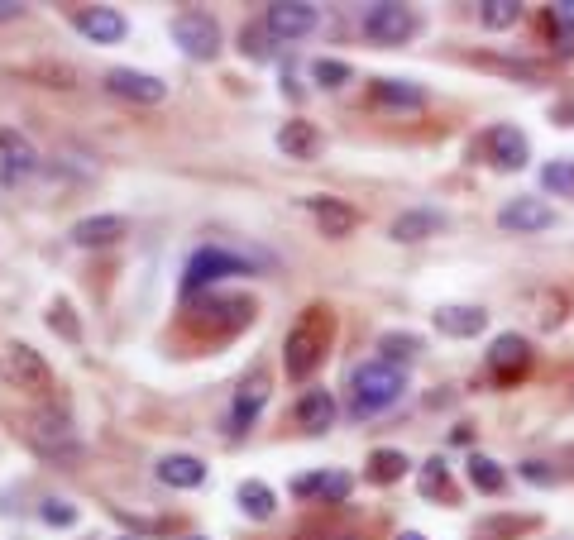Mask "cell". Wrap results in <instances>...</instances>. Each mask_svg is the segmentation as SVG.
Here are the masks:
<instances>
[{"label": "cell", "instance_id": "cell-37", "mask_svg": "<svg viewBox=\"0 0 574 540\" xmlns=\"http://www.w3.org/2000/svg\"><path fill=\"white\" fill-rule=\"evenodd\" d=\"M53 330H63L67 340H77V325H72V311H67L63 302L53 306Z\"/></svg>", "mask_w": 574, "mask_h": 540}, {"label": "cell", "instance_id": "cell-14", "mask_svg": "<svg viewBox=\"0 0 574 540\" xmlns=\"http://www.w3.org/2000/svg\"><path fill=\"white\" fill-rule=\"evenodd\" d=\"M307 211L316 216V225L326 230V239H345L354 225H359V216H354L340 196H307Z\"/></svg>", "mask_w": 574, "mask_h": 540}, {"label": "cell", "instance_id": "cell-27", "mask_svg": "<svg viewBox=\"0 0 574 540\" xmlns=\"http://www.w3.org/2000/svg\"><path fill=\"white\" fill-rule=\"evenodd\" d=\"M407 469H412V464H407V454L402 450H374L369 454V478H374V483H398Z\"/></svg>", "mask_w": 574, "mask_h": 540}, {"label": "cell", "instance_id": "cell-23", "mask_svg": "<svg viewBox=\"0 0 574 540\" xmlns=\"http://www.w3.org/2000/svg\"><path fill=\"white\" fill-rule=\"evenodd\" d=\"M34 440L44 445V450H77V440H72V431H67V421L58 416V411H39L34 416Z\"/></svg>", "mask_w": 574, "mask_h": 540}, {"label": "cell", "instance_id": "cell-34", "mask_svg": "<svg viewBox=\"0 0 574 540\" xmlns=\"http://www.w3.org/2000/svg\"><path fill=\"white\" fill-rule=\"evenodd\" d=\"M39 517H44L48 526H72V521H77V507H72V502H58V497H48Z\"/></svg>", "mask_w": 574, "mask_h": 540}, {"label": "cell", "instance_id": "cell-15", "mask_svg": "<svg viewBox=\"0 0 574 540\" xmlns=\"http://www.w3.org/2000/svg\"><path fill=\"white\" fill-rule=\"evenodd\" d=\"M0 163H5V182H20V177H29L39 168V153H34V144L20 130H5L0 134Z\"/></svg>", "mask_w": 574, "mask_h": 540}, {"label": "cell", "instance_id": "cell-19", "mask_svg": "<svg viewBox=\"0 0 574 540\" xmlns=\"http://www.w3.org/2000/svg\"><path fill=\"white\" fill-rule=\"evenodd\" d=\"M292 493L297 497H321V502H345L350 497V474H340V469H321V474H307L292 483Z\"/></svg>", "mask_w": 574, "mask_h": 540}, {"label": "cell", "instance_id": "cell-21", "mask_svg": "<svg viewBox=\"0 0 574 540\" xmlns=\"http://www.w3.org/2000/svg\"><path fill=\"white\" fill-rule=\"evenodd\" d=\"M436 230H445L441 211H402V216L393 220V239H398V244H421V239H431Z\"/></svg>", "mask_w": 574, "mask_h": 540}, {"label": "cell", "instance_id": "cell-5", "mask_svg": "<svg viewBox=\"0 0 574 540\" xmlns=\"http://www.w3.org/2000/svg\"><path fill=\"white\" fill-rule=\"evenodd\" d=\"M412 34H417V20L398 0H378V5L364 10V39H374V44H402Z\"/></svg>", "mask_w": 574, "mask_h": 540}, {"label": "cell", "instance_id": "cell-11", "mask_svg": "<svg viewBox=\"0 0 574 540\" xmlns=\"http://www.w3.org/2000/svg\"><path fill=\"white\" fill-rule=\"evenodd\" d=\"M192 316H197V325H221L225 335H230V330L254 321V302L249 297H211V302L192 306Z\"/></svg>", "mask_w": 574, "mask_h": 540}, {"label": "cell", "instance_id": "cell-40", "mask_svg": "<svg viewBox=\"0 0 574 540\" xmlns=\"http://www.w3.org/2000/svg\"><path fill=\"white\" fill-rule=\"evenodd\" d=\"M555 120H574V106H560L555 110Z\"/></svg>", "mask_w": 574, "mask_h": 540}, {"label": "cell", "instance_id": "cell-39", "mask_svg": "<svg viewBox=\"0 0 574 540\" xmlns=\"http://www.w3.org/2000/svg\"><path fill=\"white\" fill-rule=\"evenodd\" d=\"M15 15H24L20 0H0V20H15Z\"/></svg>", "mask_w": 574, "mask_h": 540}, {"label": "cell", "instance_id": "cell-30", "mask_svg": "<svg viewBox=\"0 0 574 540\" xmlns=\"http://www.w3.org/2000/svg\"><path fill=\"white\" fill-rule=\"evenodd\" d=\"M541 187L555 192V196H574V163H570V158L546 163V168H541Z\"/></svg>", "mask_w": 574, "mask_h": 540}, {"label": "cell", "instance_id": "cell-32", "mask_svg": "<svg viewBox=\"0 0 574 540\" xmlns=\"http://www.w3.org/2000/svg\"><path fill=\"white\" fill-rule=\"evenodd\" d=\"M378 349L398 364V359H407V354H421V335H412V330H393V335L378 340Z\"/></svg>", "mask_w": 574, "mask_h": 540}, {"label": "cell", "instance_id": "cell-20", "mask_svg": "<svg viewBox=\"0 0 574 540\" xmlns=\"http://www.w3.org/2000/svg\"><path fill=\"white\" fill-rule=\"evenodd\" d=\"M158 478L168 488H201L206 483V464L197 454H168V459H158Z\"/></svg>", "mask_w": 574, "mask_h": 540}, {"label": "cell", "instance_id": "cell-41", "mask_svg": "<svg viewBox=\"0 0 574 540\" xmlns=\"http://www.w3.org/2000/svg\"><path fill=\"white\" fill-rule=\"evenodd\" d=\"M398 540H426V536H421V531H402Z\"/></svg>", "mask_w": 574, "mask_h": 540}, {"label": "cell", "instance_id": "cell-24", "mask_svg": "<svg viewBox=\"0 0 574 540\" xmlns=\"http://www.w3.org/2000/svg\"><path fill=\"white\" fill-rule=\"evenodd\" d=\"M374 101L393 110H421L426 106V91L417 82H374Z\"/></svg>", "mask_w": 574, "mask_h": 540}, {"label": "cell", "instance_id": "cell-1", "mask_svg": "<svg viewBox=\"0 0 574 540\" xmlns=\"http://www.w3.org/2000/svg\"><path fill=\"white\" fill-rule=\"evenodd\" d=\"M326 349H331V311H326V306H307V311L297 316V325L287 330V340H283V368H287V378L307 383L311 373L321 368Z\"/></svg>", "mask_w": 574, "mask_h": 540}, {"label": "cell", "instance_id": "cell-31", "mask_svg": "<svg viewBox=\"0 0 574 540\" xmlns=\"http://www.w3.org/2000/svg\"><path fill=\"white\" fill-rule=\"evenodd\" d=\"M479 15H484L488 29H508V24L522 20V5H517V0H484Z\"/></svg>", "mask_w": 574, "mask_h": 540}, {"label": "cell", "instance_id": "cell-29", "mask_svg": "<svg viewBox=\"0 0 574 540\" xmlns=\"http://www.w3.org/2000/svg\"><path fill=\"white\" fill-rule=\"evenodd\" d=\"M469 483H474L479 493H503L508 478H503V469H498L488 454H474V459H469Z\"/></svg>", "mask_w": 574, "mask_h": 540}, {"label": "cell", "instance_id": "cell-6", "mask_svg": "<svg viewBox=\"0 0 574 540\" xmlns=\"http://www.w3.org/2000/svg\"><path fill=\"white\" fill-rule=\"evenodd\" d=\"M173 39L187 58H216V48H221V29H216L211 15H201V10H182V15L173 20Z\"/></svg>", "mask_w": 574, "mask_h": 540}, {"label": "cell", "instance_id": "cell-35", "mask_svg": "<svg viewBox=\"0 0 574 540\" xmlns=\"http://www.w3.org/2000/svg\"><path fill=\"white\" fill-rule=\"evenodd\" d=\"M436 488H445V464L441 459H431L426 474H421V493H436Z\"/></svg>", "mask_w": 574, "mask_h": 540}, {"label": "cell", "instance_id": "cell-22", "mask_svg": "<svg viewBox=\"0 0 574 540\" xmlns=\"http://www.w3.org/2000/svg\"><path fill=\"white\" fill-rule=\"evenodd\" d=\"M278 149H283L287 158H316V149H321V134H316V125H311V120H287L283 130H278Z\"/></svg>", "mask_w": 574, "mask_h": 540}, {"label": "cell", "instance_id": "cell-42", "mask_svg": "<svg viewBox=\"0 0 574 540\" xmlns=\"http://www.w3.org/2000/svg\"><path fill=\"white\" fill-rule=\"evenodd\" d=\"M187 540H206V536H187Z\"/></svg>", "mask_w": 574, "mask_h": 540}, {"label": "cell", "instance_id": "cell-7", "mask_svg": "<svg viewBox=\"0 0 574 540\" xmlns=\"http://www.w3.org/2000/svg\"><path fill=\"white\" fill-rule=\"evenodd\" d=\"M316 24H321V10L307 0H273L264 15V29L273 39H307Z\"/></svg>", "mask_w": 574, "mask_h": 540}, {"label": "cell", "instance_id": "cell-2", "mask_svg": "<svg viewBox=\"0 0 574 540\" xmlns=\"http://www.w3.org/2000/svg\"><path fill=\"white\" fill-rule=\"evenodd\" d=\"M407 392V373L393 359H369L350 373V411L354 416H378Z\"/></svg>", "mask_w": 574, "mask_h": 540}, {"label": "cell", "instance_id": "cell-12", "mask_svg": "<svg viewBox=\"0 0 574 540\" xmlns=\"http://www.w3.org/2000/svg\"><path fill=\"white\" fill-rule=\"evenodd\" d=\"M72 24H77L87 39H96V44H120V39H125V15H120V10H106V5L77 10Z\"/></svg>", "mask_w": 574, "mask_h": 540}, {"label": "cell", "instance_id": "cell-13", "mask_svg": "<svg viewBox=\"0 0 574 540\" xmlns=\"http://www.w3.org/2000/svg\"><path fill=\"white\" fill-rule=\"evenodd\" d=\"M130 235V220L125 216H87L72 225V244H82V249H106L115 239Z\"/></svg>", "mask_w": 574, "mask_h": 540}, {"label": "cell", "instance_id": "cell-25", "mask_svg": "<svg viewBox=\"0 0 574 540\" xmlns=\"http://www.w3.org/2000/svg\"><path fill=\"white\" fill-rule=\"evenodd\" d=\"M268 402V373H254V378H244L240 397H235V426H249L259 407Z\"/></svg>", "mask_w": 574, "mask_h": 540}, {"label": "cell", "instance_id": "cell-38", "mask_svg": "<svg viewBox=\"0 0 574 540\" xmlns=\"http://www.w3.org/2000/svg\"><path fill=\"white\" fill-rule=\"evenodd\" d=\"M522 478H527V483H555V474L546 469V464H536V459H527V464H522Z\"/></svg>", "mask_w": 574, "mask_h": 540}, {"label": "cell", "instance_id": "cell-26", "mask_svg": "<svg viewBox=\"0 0 574 540\" xmlns=\"http://www.w3.org/2000/svg\"><path fill=\"white\" fill-rule=\"evenodd\" d=\"M240 507L254 521H268V517H273V507H278V497H273V488H268V483L249 478V483H240Z\"/></svg>", "mask_w": 574, "mask_h": 540}, {"label": "cell", "instance_id": "cell-28", "mask_svg": "<svg viewBox=\"0 0 574 540\" xmlns=\"http://www.w3.org/2000/svg\"><path fill=\"white\" fill-rule=\"evenodd\" d=\"M546 24H551L555 44H560V53H574V0H560V5H551L546 10Z\"/></svg>", "mask_w": 574, "mask_h": 540}, {"label": "cell", "instance_id": "cell-16", "mask_svg": "<svg viewBox=\"0 0 574 540\" xmlns=\"http://www.w3.org/2000/svg\"><path fill=\"white\" fill-rule=\"evenodd\" d=\"M488 153H493V163H498V168H522V163H527V153H531V144H527V134L517 130V125H493V130H488Z\"/></svg>", "mask_w": 574, "mask_h": 540}, {"label": "cell", "instance_id": "cell-10", "mask_svg": "<svg viewBox=\"0 0 574 540\" xmlns=\"http://www.w3.org/2000/svg\"><path fill=\"white\" fill-rule=\"evenodd\" d=\"M498 225L517 230V235H536V230H551L555 225V211L546 201H536V196H512V201H503V211H498Z\"/></svg>", "mask_w": 574, "mask_h": 540}, {"label": "cell", "instance_id": "cell-43", "mask_svg": "<svg viewBox=\"0 0 574 540\" xmlns=\"http://www.w3.org/2000/svg\"><path fill=\"white\" fill-rule=\"evenodd\" d=\"M120 540H139V536H120Z\"/></svg>", "mask_w": 574, "mask_h": 540}, {"label": "cell", "instance_id": "cell-18", "mask_svg": "<svg viewBox=\"0 0 574 540\" xmlns=\"http://www.w3.org/2000/svg\"><path fill=\"white\" fill-rule=\"evenodd\" d=\"M297 426L307 435H321V431H331V421H335V397L326 388H311L302 392V402H297Z\"/></svg>", "mask_w": 574, "mask_h": 540}, {"label": "cell", "instance_id": "cell-8", "mask_svg": "<svg viewBox=\"0 0 574 540\" xmlns=\"http://www.w3.org/2000/svg\"><path fill=\"white\" fill-rule=\"evenodd\" d=\"M527 368H531V345L517 335V330L498 335V340L488 345V373H493L498 383H517Z\"/></svg>", "mask_w": 574, "mask_h": 540}, {"label": "cell", "instance_id": "cell-36", "mask_svg": "<svg viewBox=\"0 0 574 540\" xmlns=\"http://www.w3.org/2000/svg\"><path fill=\"white\" fill-rule=\"evenodd\" d=\"M292 540H359L350 531H326V526H311V531H297Z\"/></svg>", "mask_w": 574, "mask_h": 540}, {"label": "cell", "instance_id": "cell-4", "mask_svg": "<svg viewBox=\"0 0 574 540\" xmlns=\"http://www.w3.org/2000/svg\"><path fill=\"white\" fill-rule=\"evenodd\" d=\"M5 378L29 397H48L53 392V373H48L44 354L29 345H5Z\"/></svg>", "mask_w": 574, "mask_h": 540}, {"label": "cell", "instance_id": "cell-17", "mask_svg": "<svg viewBox=\"0 0 574 540\" xmlns=\"http://www.w3.org/2000/svg\"><path fill=\"white\" fill-rule=\"evenodd\" d=\"M484 325H488L484 306H441V311H436V330L450 335V340H474Z\"/></svg>", "mask_w": 574, "mask_h": 540}, {"label": "cell", "instance_id": "cell-9", "mask_svg": "<svg viewBox=\"0 0 574 540\" xmlns=\"http://www.w3.org/2000/svg\"><path fill=\"white\" fill-rule=\"evenodd\" d=\"M106 91L120 96V101H139V106H158L168 96V82L163 77H149V72H130V67H115L106 72Z\"/></svg>", "mask_w": 574, "mask_h": 540}, {"label": "cell", "instance_id": "cell-33", "mask_svg": "<svg viewBox=\"0 0 574 540\" xmlns=\"http://www.w3.org/2000/svg\"><path fill=\"white\" fill-rule=\"evenodd\" d=\"M311 77H316L321 87H345V82H350L354 72H350L345 63H335V58H321V63L311 67Z\"/></svg>", "mask_w": 574, "mask_h": 540}, {"label": "cell", "instance_id": "cell-3", "mask_svg": "<svg viewBox=\"0 0 574 540\" xmlns=\"http://www.w3.org/2000/svg\"><path fill=\"white\" fill-rule=\"evenodd\" d=\"M254 263L264 259H244V254H230V249H197L192 263H187V273H182V292L197 297L201 287H211L225 273H254Z\"/></svg>", "mask_w": 574, "mask_h": 540}]
</instances>
